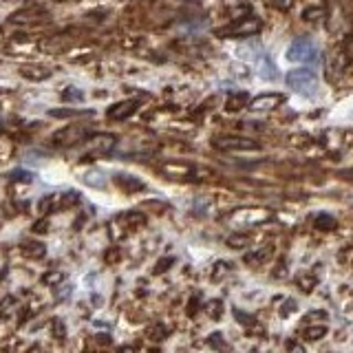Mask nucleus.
Instances as JSON below:
<instances>
[{"mask_svg":"<svg viewBox=\"0 0 353 353\" xmlns=\"http://www.w3.org/2000/svg\"><path fill=\"white\" fill-rule=\"evenodd\" d=\"M20 75L29 80H47L51 78V71L49 69H42V66H22L20 69Z\"/></svg>","mask_w":353,"mask_h":353,"instance_id":"nucleus-17","label":"nucleus"},{"mask_svg":"<svg viewBox=\"0 0 353 353\" xmlns=\"http://www.w3.org/2000/svg\"><path fill=\"white\" fill-rule=\"evenodd\" d=\"M252 353H254V351H252Z\"/></svg>","mask_w":353,"mask_h":353,"instance_id":"nucleus-44","label":"nucleus"},{"mask_svg":"<svg viewBox=\"0 0 353 353\" xmlns=\"http://www.w3.org/2000/svg\"><path fill=\"white\" fill-rule=\"evenodd\" d=\"M325 334H327V327H322V325H318V327H307V329L303 331V340L316 342V340H320V338H325Z\"/></svg>","mask_w":353,"mask_h":353,"instance_id":"nucleus-22","label":"nucleus"},{"mask_svg":"<svg viewBox=\"0 0 353 353\" xmlns=\"http://www.w3.org/2000/svg\"><path fill=\"white\" fill-rule=\"evenodd\" d=\"M197 309H199V298L194 296V298L190 300V307H188V316H194V314H197Z\"/></svg>","mask_w":353,"mask_h":353,"instance_id":"nucleus-40","label":"nucleus"},{"mask_svg":"<svg viewBox=\"0 0 353 353\" xmlns=\"http://www.w3.org/2000/svg\"><path fill=\"white\" fill-rule=\"evenodd\" d=\"M9 179L16 183H31L35 177H33V172H29V170H13L11 175H9Z\"/></svg>","mask_w":353,"mask_h":353,"instance_id":"nucleus-28","label":"nucleus"},{"mask_svg":"<svg viewBox=\"0 0 353 353\" xmlns=\"http://www.w3.org/2000/svg\"><path fill=\"white\" fill-rule=\"evenodd\" d=\"M285 102V95L280 93H263L258 97H254V100H249V109L252 111H274L278 104H283Z\"/></svg>","mask_w":353,"mask_h":353,"instance_id":"nucleus-11","label":"nucleus"},{"mask_svg":"<svg viewBox=\"0 0 353 353\" xmlns=\"http://www.w3.org/2000/svg\"><path fill=\"white\" fill-rule=\"evenodd\" d=\"M55 208H60V197H44V199H40V203H38L40 217H47L51 210H55Z\"/></svg>","mask_w":353,"mask_h":353,"instance_id":"nucleus-19","label":"nucleus"},{"mask_svg":"<svg viewBox=\"0 0 353 353\" xmlns=\"http://www.w3.org/2000/svg\"><path fill=\"white\" fill-rule=\"evenodd\" d=\"M206 314L212 320H219L223 316V300H219V298L208 300V303H206Z\"/></svg>","mask_w":353,"mask_h":353,"instance_id":"nucleus-21","label":"nucleus"},{"mask_svg":"<svg viewBox=\"0 0 353 353\" xmlns=\"http://www.w3.org/2000/svg\"><path fill=\"white\" fill-rule=\"evenodd\" d=\"M62 100L64 102H82L84 100V93H82L80 89H73V86H69V89L62 93Z\"/></svg>","mask_w":353,"mask_h":353,"instance_id":"nucleus-31","label":"nucleus"},{"mask_svg":"<svg viewBox=\"0 0 353 353\" xmlns=\"http://www.w3.org/2000/svg\"><path fill=\"white\" fill-rule=\"evenodd\" d=\"M269 256H272V247H260V249H256V252L245 254V263L256 267V265H263Z\"/></svg>","mask_w":353,"mask_h":353,"instance_id":"nucleus-15","label":"nucleus"},{"mask_svg":"<svg viewBox=\"0 0 353 353\" xmlns=\"http://www.w3.org/2000/svg\"><path fill=\"white\" fill-rule=\"evenodd\" d=\"M225 243H228L230 247H234V249H243V247H247V245H249V236H245V234H230Z\"/></svg>","mask_w":353,"mask_h":353,"instance_id":"nucleus-25","label":"nucleus"},{"mask_svg":"<svg viewBox=\"0 0 353 353\" xmlns=\"http://www.w3.org/2000/svg\"><path fill=\"white\" fill-rule=\"evenodd\" d=\"M104 260H106V263H109V265L119 263V260H121V252H119V247H111V249H106Z\"/></svg>","mask_w":353,"mask_h":353,"instance_id":"nucleus-34","label":"nucleus"},{"mask_svg":"<svg viewBox=\"0 0 353 353\" xmlns=\"http://www.w3.org/2000/svg\"><path fill=\"white\" fill-rule=\"evenodd\" d=\"M291 311H296V300L294 298H285V305L280 307V316H283V318H287Z\"/></svg>","mask_w":353,"mask_h":353,"instance_id":"nucleus-39","label":"nucleus"},{"mask_svg":"<svg viewBox=\"0 0 353 353\" xmlns=\"http://www.w3.org/2000/svg\"><path fill=\"white\" fill-rule=\"evenodd\" d=\"M51 117H78V115H91V111H73V109H53L49 111Z\"/></svg>","mask_w":353,"mask_h":353,"instance_id":"nucleus-27","label":"nucleus"},{"mask_svg":"<svg viewBox=\"0 0 353 353\" xmlns=\"http://www.w3.org/2000/svg\"><path fill=\"white\" fill-rule=\"evenodd\" d=\"M66 274L64 272H58V269H51L42 276V285H47V287H58L60 283H64Z\"/></svg>","mask_w":353,"mask_h":353,"instance_id":"nucleus-20","label":"nucleus"},{"mask_svg":"<svg viewBox=\"0 0 353 353\" xmlns=\"http://www.w3.org/2000/svg\"><path fill=\"white\" fill-rule=\"evenodd\" d=\"M260 27H263L260 18L247 16V18L234 20L232 24L223 27L221 31H219V35H221V38H249V35H256L260 31Z\"/></svg>","mask_w":353,"mask_h":353,"instance_id":"nucleus-4","label":"nucleus"},{"mask_svg":"<svg viewBox=\"0 0 353 353\" xmlns=\"http://www.w3.org/2000/svg\"><path fill=\"white\" fill-rule=\"evenodd\" d=\"M4 274H7V272H2V269H0V280H2V278H4Z\"/></svg>","mask_w":353,"mask_h":353,"instance_id":"nucleus-43","label":"nucleus"},{"mask_svg":"<svg viewBox=\"0 0 353 353\" xmlns=\"http://www.w3.org/2000/svg\"><path fill=\"white\" fill-rule=\"evenodd\" d=\"M228 272H230V263L219 260V263H214V267H212V280H221V276H225Z\"/></svg>","mask_w":353,"mask_h":353,"instance_id":"nucleus-30","label":"nucleus"},{"mask_svg":"<svg viewBox=\"0 0 353 353\" xmlns=\"http://www.w3.org/2000/svg\"><path fill=\"white\" fill-rule=\"evenodd\" d=\"M214 146L221 150H258L260 144L249 137H238V135H223L214 139Z\"/></svg>","mask_w":353,"mask_h":353,"instance_id":"nucleus-7","label":"nucleus"},{"mask_svg":"<svg viewBox=\"0 0 353 353\" xmlns=\"http://www.w3.org/2000/svg\"><path fill=\"white\" fill-rule=\"evenodd\" d=\"M245 106H249L247 93H232L228 97V102H225V111H230V113H236V111L245 109Z\"/></svg>","mask_w":353,"mask_h":353,"instance_id":"nucleus-14","label":"nucleus"},{"mask_svg":"<svg viewBox=\"0 0 353 353\" xmlns=\"http://www.w3.org/2000/svg\"><path fill=\"white\" fill-rule=\"evenodd\" d=\"M115 186L119 188V190H124V192H128V194H135V192H141V190H146V183L141 181L139 177H135V175H128V172H117L115 177Z\"/></svg>","mask_w":353,"mask_h":353,"instance_id":"nucleus-10","label":"nucleus"},{"mask_svg":"<svg viewBox=\"0 0 353 353\" xmlns=\"http://www.w3.org/2000/svg\"><path fill=\"white\" fill-rule=\"evenodd\" d=\"M82 201V194L78 190H69L60 197V208H71V206H78Z\"/></svg>","mask_w":353,"mask_h":353,"instance_id":"nucleus-23","label":"nucleus"},{"mask_svg":"<svg viewBox=\"0 0 353 353\" xmlns=\"http://www.w3.org/2000/svg\"><path fill=\"white\" fill-rule=\"evenodd\" d=\"M316 285H318V278H316V276H300L298 278V287L303 291H311Z\"/></svg>","mask_w":353,"mask_h":353,"instance_id":"nucleus-32","label":"nucleus"},{"mask_svg":"<svg viewBox=\"0 0 353 353\" xmlns=\"http://www.w3.org/2000/svg\"><path fill=\"white\" fill-rule=\"evenodd\" d=\"M208 345L212 347V349H217L219 353H228V351H230V345L225 342L223 334H219V331H214V334L208 336Z\"/></svg>","mask_w":353,"mask_h":353,"instance_id":"nucleus-18","label":"nucleus"},{"mask_svg":"<svg viewBox=\"0 0 353 353\" xmlns=\"http://www.w3.org/2000/svg\"><path fill=\"white\" fill-rule=\"evenodd\" d=\"M115 221L119 223V228L124 230V232H128V230L141 228V225L146 223V217L141 212H124V214H119Z\"/></svg>","mask_w":353,"mask_h":353,"instance_id":"nucleus-12","label":"nucleus"},{"mask_svg":"<svg viewBox=\"0 0 353 353\" xmlns=\"http://www.w3.org/2000/svg\"><path fill=\"white\" fill-rule=\"evenodd\" d=\"M234 316H236V318L241 320V325L245 327V329H249V327H252L254 322H256V320L252 318V316H247V314H245V311H241V309H234Z\"/></svg>","mask_w":353,"mask_h":353,"instance_id":"nucleus-36","label":"nucleus"},{"mask_svg":"<svg viewBox=\"0 0 353 353\" xmlns=\"http://www.w3.org/2000/svg\"><path fill=\"white\" fill-rule=\"evenodd\" d=\"M84 181L89 183V186H95V188H104V177H102L100 172H89V175L84 177Z\"/></svg>","mask_w":353,"mask_h":353,"instance_id":"nucleus-35","label":"nucleus"},{"mask_svg":"<svg viewBox=\"0 0 353 353\" xmlns=\"http://www.w3.org/2000/svg\"><path fill=\"white\" fill-rule=\"evenodd\" d=\"M137 109H139V102L137 100H124V102H117L109 109V119L113 121H121V119H128L130 115H135Z\"/></svg>","mask_w":353,"mask_h":353,"instance_id":"nucleus-8","label":"nucleus"},{"mask_svg":"<svg viewBox=\"0 0 353 353\" xmlns=\"http://www.w3.org/2000/svg\"><path fill=\"white\" fill-rule=\"evenodd\" d=\"M119 353H137V349H135V347L126 345V347H119Z\"/></svg>","mask_w":353,"mask_h":353,"instance_id":"nucleus-42","label":"nucleus"},{"mask_svg":"<svg viewBox=\"0 0 353 353\" xmlns=\"http://www.w3.org/2000/svg\"><path fill=\"white\" fill-rule=\"evenodd\" d=\"M285 82H287L289 89H294L296 93H300V95H305V97L316 95V93H318V86H320L316 71L307 69V66L289 71V73L285 75Z\"/></svg>","mask_w":353,"mask_h":353,"instance_id":"nucleus-1","label":"nucleus"},{"mask_svg":"<svg viewBox=\"0 0 353 353\" xmlns=\"http://www.w3.org/2000/svg\"><path fill=\"white\" fill-rule=\"evenodd\" d=\"M314 228L318 230V232H331V230L338 228V221L331 214H318V217L314 219Z\"/></svg>","mask_w":353,"mask_h":353,"instance_id":"nucleus-16","label":"nucleus"},{"mask_svg":"<svg viewBox=\"0 0 353 353\" xmlns=\"http://www.w3.org/2000/svg\"><path fill=\"white\" fill-rule=\"evenodd\" d=\"M86 137H89V128H86V126H66V128L55 132L51 139H53V144L69 148V146H75V144H80V141H84Z\"/></svg>","mask_w":353,"mask_h":353,"instance_id":"nucleus-6","label":"nucleus"},{"mask_svg":"<svg viewBox=\"0 0 353 353\" xmlns=\"http://www.w3.org/2000/svg\"><path fill=\"white\" fill-rule=\"evenodd\" d=\"M287 60L289 62H300V64H318L320 49L311 38H298L289 44Z\"/></svg>","mask_w":353,"mask_h":353,"instance_id":"nucleus-2","label":"nucleus"},{"mask_svg":"<svg viewBox=\"0 0 353 353\" xmlns=\"http://www.w3.org/2000/svg\"><path fill=\"white\" fill-rule=\"evenodd\" d=\"M141 208L148 210V212H152V214H161L163 210H168V203L166 201H159V199H152V201H144V203H141Z\"/></svg>","mask_w":353,"mask_h":353,"instance_id":"nucleus-26","label":"nucleus"},{"mask_svg":"<svg viewBox=\"0 0 353 353\" xmlns=\"http://www.w3.org/2000/svg\"><path fill=\"white\" fill-rule=\"evenodd\" d=\"M69 291H71L69 285H62V289H60V291H55V298H58V300L66 298V296H69Z\"/></svg>","mask_w":353,"mask_h":353,"instance_id":"nucleus-41","label":"nucleus"},{"mask_svg":"<svg viewBox=\"0 0 353 353\" xmlns=\"http://www.w3.org/2000/svg\"><path fill=\"white\" fill-rule=\"evenodd\" d=\"M274 221V210L269 208H238L230 214L232 225H263Z\"/></svg>","mask_w":353,"mask_h":353,"instance_id":"nucleus-3","label":"nucleus"},{"mask_svg":"<svg viewBox=\"0 0 353 353\" xmlns=\"http://www.w3.org/2000/svg\"><path fill=\"white\" fill-rule=\"evenodd\" d=\"M49 230V219L47 217H42L40 221H35L33 225H31V232L33 234H44Z\"/></svg>","mask_w":353,"mask_h":353,"instance_id":"nucleus-38","label":"nucleus"},{"mask_svg":"<svg viewBox=\"0 0 353 353\" xmlns=\"http://www.w3.org/2000/svg\"><path fill=\"white\" fill-rule=\"evenodd\" d=\"M161 172L170 179H199V177H208L210 170H197L192 163H183V161H168L161 166Z\"/></svg>","mask_w":353,"mask_h":353,"instance_id":"nucleus-5","label":"nucleus"},{"mask_svg":"<svg viewBox=\"0 0 353 353\" xmlns=\"http://www.w3.org/2000/svg\"><path fill=\"white\" fill-rule=\"evenodd\" d=\"M146 334H148V338H150V340L161 342L163 338L168 336V329L161 325V322H155V325H150V327H148V331H146Z\"/></svg>","mask_w":353,"mask_h":353,"instance_id":"nucleus-24","label":"nucleus"},{"mask_svg":"<svg viewBox=\"0 0 353 353\" xmlns=\"http://www.w3.org/2000/svg\"><path fill=\"white\" fill-rule=\"evenodd\" d=\"M20 249H22V254L27 258H35V260L47 254V245L40 243V241H33V238H27V241L20 243Z\"/></svg>","mask_w":353,"mask_h":353,"instance_id":"nucleus-13","label":"nucleus"},{"mask_svg":"<svg viewBox=\"0 0 353 353\" xmlns=\"http://www.w3.org/2000/svg\"><path fill=\"white\" fill-rule=\"evenodd\" d=\"M51 331H53V336L58 338V340H64V338H66V327H64V320H60V318L51 320Z\"/></svg>","mask_w":353,"mask_h":353,"instance_id":"nucleus-29","label":"nucleus"},{"mask_svg":"<svg viewBox=\"0 0 353 353\" xmlns=\"http://www.w3.org/2000/svg\"><path fill=\"white\" fill-rule=\"evenodd\" d=\"M172 263H175V258H172V256H166V258H161L159 263L155 265V269H152V272H155V274H163V272H168V267H170Z\"/></svg>","mask_w":353,"mask_h":353,"instance_id":"nucleus-37","label":"nucleus"},{"mask_svg":"<svg viewBox=\"0 0 353 353\" xmlns=\"http://www.w3.org/2000/svg\"><path fill=\"white\" fill-rule=\"evenodd\" d=\"M117 144V137L111 132H95L93 137H89V146L93 150V155H106L111 152Z\"/></svg>","mask_w":353,"mask_h":353,"instance_id":"nucleus-9","label":"nucleus"},{"mask_svg":"<svg viewBox=\"0 0 353 353\" xmlns=\"http://www.w3.org/2000/svg\"><path fill=\"white\" fill-rule=\"evenodd\" d=\"M13 305H16V298H13V296H7V298L0 300V316H4V318H7V316L11 314Z\"/></svg>","mask_w":353,"mask_h":353,"instance_id":"nucleus-33","label":"nucleus"}]
</instances>
